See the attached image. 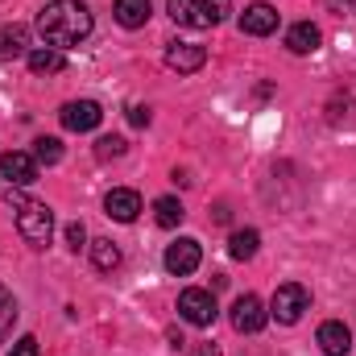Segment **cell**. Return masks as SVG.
<instances>
[{
	"instance_id": "obj_16",
	"label": "cell",
	"mask_w": 356,
	"mask_h": 356,
	"mask_svg": "<svg viewBox=\"0 0 356 356\" xmlns=\"http://www.w3.org/2000/svg\"><path fill=\"white\" fill-rule=\"evenodd\" d=\"M29 54V29L25 25H4L0 29V63Z\"/></svg>"
},
{
	"instance_id": "obj_3",
	"label": "cell",
	"mask_w": 356,
	"mask_h": 356,
	"mask_svg": "<svg viewBox=\"0 0 356 356\" xmlns=\"http://www.w3.org/2000/svg\"><path fill=\"white\" fill-rule=\"evenodd\" d=\"M307 307H311V294H307V286H298V282H282V286L273 290V298H269V315H273L277 323H298Z\"/></svg>"
},
{
	"instance_id": "obj_29",
	"label": "cell",
	"mask_w": 356,
	"mask_h": 356,
	"mask_svg": "<svg viewBox=\"0 0 356 356\" xmlns=\"http://www.w3.org/2000/svg\"><path fill=\"white\" fill-rule=\"evenodd\" d=\"M327 4H332V8H348L353 0H327Z\"/></svg>"
},
{
	"instance_id": "obj_22",
	"label": "cell",
	"mask_w": 356,
	"mask_h": 356,
	"mask_svg": "<svg viewBox=\"0 0 356 356\" xmlns=\"http://www.w3.org/2000/svg\"><path fill=\"white\" fill-rule=\"evenodd\" d=\"M13 323H17V298L0 286V340L13 332Z\"/></svg>"
},
{
	"instance_id": "obj_28",
	"label": "cell",
	"mask_w": 356,
	"mask_h": 356,
	"mask_svg": "<svg viewBox=\"0 0 356 356\" xmlns=\"http://www.w3.org/2000/svg\"><path fill=\"white\" fill-rule=\"evenodd\" d=\"M191 356H220V348H216V344H199Z\"/></svg>"
},
{
	"instance_id": "obj_10",
	"label": "cell",
	"mask_w": 356,
	"mask_h": 356,
	"mask_svg": "<svg viewBox=\"0 0 356 356\" xmlns=\"http://www.w3.org/2000/svg\"><path fill=\"white\" fill-rule=\"evenodd\" d=\"M203 63H207V50L195 46V42H170L166 46V67L178 71V75H195Z\"/></svg>"
},
{
	"instance_id": "obj_8",
	"label": "cell",
	"mask_w": 356,
	"mask_h": 356,
	"mask_svg": "<svg viewBox=\"0 0 356 356\" xmlns=\"http://www.w3.org/2000/svg\"><path fill=\"white\" fill-rule=\"evenodd\" d=\"M199 261H203V249H199V241H191V236H182V241H175V245L166 249V269H170L175 277L195 273Z\"/></svg>"
},
{
	"instance_id": "obj_12",
	"label": "cell",
	"mask_w": 356,
	"mask_h": 356,
	"mask_svg": "<svg viewBox=\"0 0 356 356\" xmlns=\"http://www.w3.org/2000/svg\"><path fill=\"white\" fill-rule=\"evenodd\" d=\"M319 42H323V33H319V25H311V21H298V25L286 29V46H290V54H315Z\"/></svg>"
},
{
	"instance_id": "obj_13",
	"label": "cell",
	"mask_w": 356,
	"mask_h": 356,
	"mask_svg": "<svg viewBox=\"0 0 356 356\" xmlns=\"http://www.w3.org/2000/svg\"><path fill=\"white\" fill-rule=\"evenodd\" d=\"M241 29L253 33V38H266V33L277 29V13H273L269 4H249V8L241 13Z\"/></svg>"
},
{
	"instance_id": "obj_25",
	"label": "cell",
	"mask_w": 356,
	"mask_h": 356,
	"mask_svg": "<svg viewBox=\"0 0 356 356\" xmlns=\"http://www.w3.org/2000/svg\"><path fill=\"white\" fill-rule=\"evenodd\" d=\"M67 245H71V249H75V253H79V249H83V245H88V228H83V224H79V220H75V224H67Z\"/></svg>"
},
{
	"instance_id": "obj_23",
	"label": "cell",
	"mask_w": 356,
	"mask_h": 356,
	"mask_svg": "<svg viewBox=\"0 0 356 356\" xmlns=\"http://www.w3.org/2000/svg\"><path fill=\"white\" fill-rule=\"evenodd\" d=\"M124 149H129V145H124V137H99V141H95V158H99V162L120 158Z\"/></svg>"
},
{
	"instance_id": "obj_21",
	"label": "cell",
	"mask_w": 356,
	"mask_h": 356,
	"mask_svg": "<svg viewBox=\"0 0 356 356\" xmlns=\"http://www.w3.org/2000/svg\"><path fill=\"white\" fill-rule=\"evenodd\" d=\"M33 158H38V166H58L63 162V141L58 137H38L33 141Z\"/></svg>"
},
{
	"instance_id": "obj_5",
	"label": "cell",
	"mask_w": 356,
	"mask_h": 356,
	"mask_svg": "<svg viewBox=\"0 0 356 356\" xmlns=\"http://www.w3.org/2000/svg\"><path fill=\"white\" fill-rule=\"evenodd\" d=\"M266 319H269V311L257 294H241V298L232 302V327H236V332H249V336H253V332L266 327Z\"/></svg>"
},
{
	"instance_id": "obj_27",
	"label": "cell",
	"mask_w": 356,
	"mask_h": 356,
	"mask_svg": "<svg viewBox=\"0 0 356 356\" xmlns=\"http://www.w3.org/2000/svg\"><path fill=\"white\" fill-rule=\"evenodd\" d=\"M129 120H133L137 129H145V124H149V108H141V104H133V108H129Z\"/></svg>"
},
{
	"instance_id": "obj_6",
	"label": "cell",
	"mask_w": 356,
	"mask_h": 356,
	"mask_svg": "<svg viewBox=\"0 0 356 356\" xmlns=\"http://www.w3.org/2000/svg\"><path fill=\"white\" fill-rule=\"evenodd\" d=\"M58 116H63V129H71V133H91L104 120V112H99L95 99H71V104H63Z\"/></svg>"
},
{
	"instance_id": "obj_11",
	"label": "cell",
	"mask_w": 356,
	"mask_h": 356,
	"mask_svg": "<svg viewBox=\"0 0 356 356\" xmlns=\"http://www.w3.org/2000/svg\"><path fill=\"white\" fill-rule=\"evenodd\" d=\"M319 348L327 356H348V348H353V332L340 323V319H327V323H319Z\"/></svg>"
},
{
	"instance_id": "obj_1",
	"label": "cell",
	"mask_w": 356,
	"mask_h": 356,
	"mask_svg": "<svg viewBox=\"0 0 356 356\" xmlns=\"http://www.w3.org/2000/svg\"><path fill=\"white\" fill-rule=\"evenodd\" d=\"M91 8L83 0H50L42 13H38V33L46 38V46L54 50H67V46H79L91 33Z\"/></svg>"
},
{
	"instance_id": "obj_4",
	"label": "cell",
	"mask_w": 356,
	"mask_h": 356,
	"mask_svg": "<svg viewBox=\"0 0 356 356\" xmlns=\"http://www.w3.org/2000/svg\"><path fill=\"white\" fill-rule=\"evenodd\" d=\"M178 315H182L191 327H207V323H216L220 307H216V298H211L207 290H182V294H178Z\"/></svg>"
},
{
	"instance_id": "obj_14",
	"label": "cell",
	"mask_w": 356,
	"mask_h": 356,
	"mask_svg": "<svg viewBox=\"0 0 356 356\" xmlns=\"http://www.w3.org/2000/svg\"><path fill=\"white\" fill-rule=\"evenodd\" d=\"M25 58H29V71H33V75H58V71L67 67V54L54 50V46H38V50H29Z\"/></svg>"
},
{
	"instance_id": "obj_9",
	"label": "cell",
	"mask_w": 356,
	"mask_h": 356,
	"mask_svg": "<svg viewBox=\"0 0 356 356\" xmlns=\"http://www.w3.org/2000/svg\"><path fill=\"white\" fill-rule=\"evenodd\" d=\"M104 211H108L116 224H133V220L141 216V195L129 191V186H116V191L104 195Z\"/></svg>"
},
{
	"instance_id": "obj_19",
	"label": "cell",
	"mask_w": 356,
	"mask_h": 356,
	"mask_svg": "<svg viewBox=\"0 0 356 356\" xmlns=\"http://www.w3.org/2000/svg\"><path fill=\"white\" fill-rule=\"evenodd\" d=\"M182 216H186V211H182V203H178L175 195H162V199L154 203V220H158L162 228H178Z\"/></svg>"
},
{
	"instance_id": "obj_7",
	"label": "cell",
	"mask_w": 356,
	"mask_h": 356,
	"mask_svg": "<svg viewBox=\"0 0 356 356\" xmlns=\"http://www.w3.org/2000/svg\"><path fill=\"white\" fill-rule=\"evenodd\" d=\"M0 175L13 186H29V182H38V158L21 154V149H8V154H0Z\"/></svg>"
},
{
	"instance_id": "obj_20",
	"label": "cell",
	"mask_w": 356,
	"mask_h": 356,
	"mask_svg": "<svg viewBox=\"0 0 356 356\" xmlns=\"http://www.w3.org/2000/svg\"><path fill=\"white\" fill-rule=\"evenodd\" d=\"M91 261H95V269L112 273V269L120 266V249L112 241H91Z\"/></svg>"
},
{
	"instance_id": "obj_18",
	"label": "cell",
	"mask_w": 356,
	"mask_h": 356,
	"mask_svg": "<svg viewBox=\"0 0 356 356\" xmlns=\"http://www.w3.org/2000/svg\"><path fill=\"white\" fill-rule=\"evenodd\" d=\"M257 245H261L257 228H241V232H232V241H228V253H232L236 261H249V257H257Z\"/></svg>"
},
{
	"instance_id": "obj_17",
	"label": "cell",
	"mask_w": 356,
	"mask_h": 356,
	"mask_svg": "<svg viewBox=\"0 0 356 356\" xmlns=\"http://www.w3.org/2000/svg\"><path fill=\"white\" fill-rule=\"evenodd\" d=\"M116 21L124 29H141L149 21V0H116Z\"/></svg>"
},
{
	"instance_id": "obj_24",
	"label": "cell",
	"mask_w": 356,
	"mask_h": 356,
	"mask_svg": "<svg viewBox=\"0 0 356 356\" xmlns=\"http://www.w3.org/2000/svg\"><path fill=\"white\" fill-rule=\"evenodd\" d=\"M203 13H207V21H211V25H220V21L232 13V0H203Z\"/></svg>"
},
{
	"instance_id": "obj_15",
	"label": "cell",
	"mask_w": 356,
	"mask_h": 356,
	"mask_svg": "<svg viewBox=\"0 0 356 356\" xmlns=\"http://www.w3.org/2000/svg\"><path fill=\"white\" fill-rule=\"evenodd\" d=\"M166 8H170V17H175V25H186V29H207V25H211L199 0H170Z\"/></svg>"
},
{
	"instance_id": "obj_2",
	"label": "cell",
	"mask_w": 356,
	"mask_h": 356,
	"mask_svg": "<svg viewBox=\"0 0 356 356\" xmlns=\"http://www.w3.org/2000/svg\"><path fill=\"white\" fill-rule=\"evenodd\" d=\"M17 232H21L33 249H46V245H50V232H54V211H50L46 203L25 199V203L17 207Z\"/></svg>"
},
{
	"instance_id": "obj_26",
	"label": "cell",
	"mask_w": 356,
	"mask_h": 356,
	"mask_svg": "<svg viewBox=\"0 0 356 356\" xmlns=\"http://www.w3.org/2000/svg\"><path fill=\"white\" fill-rule=\"evenodd\" d=\"M8 356H38V340H33V336H21V340L13 344V353H8Z\"/></svg>"
}]
</instances>
